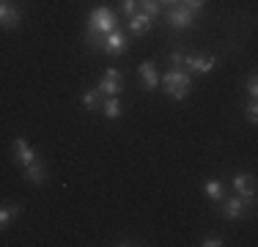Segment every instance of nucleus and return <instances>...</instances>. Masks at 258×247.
<instances>
[{"label": "nucleus", "instance_id": "1", "mask_svg": "<svg viewBox=\"0 0 258 247\" xmlns=\"http://www.w3.org/2000/svg\"><path fill=\"white\" fill-rule=\"evenodd\" d=\"M162 85H165V94L176 102H184L189 96V85H192V74L187 69H170L165 72L162 77Z\"/></svg>", "mask_w": 258, "mask_h": 247}, {"label": "nucleus", "instance_id": "2", "mask_svg": "<svg viewBox=\"0 0 258 247\" xmlns=\"http://www.w3.org/2000/svg\"><path fill=\"white\" fill-rule=\"evenodd\" d=\"M118 28V17H115L113 9H107V6H99V9L91 11L88 17V28H85V33H99V36H107L110 30Z\"/></svg>", "mask_w": 258, "mask_h": 247}, {"label": "nucleus", "instance_id": "3", "mask_svg": "<svg viewBox=\"0 0 258 247\" xmlns=\"http://www.w3.org/2000/svg\"><path fill=\"white\" fill-rule=\"evenodd\" d=\"M165 20H168V25L176 28V30H189L195 25V14L187 9V6L176 3V6H170V9L165 11Z\"/></svg>", "mask_w": 258, "mask_h": 247}, {"label": "nucleus", "instance_id": "4", "mask_svg": "<svg viewBox=\"0 0 258 247\" xmlns=\"http://www.w3.org/2000/svg\"><path fill=\"white\" fill-rule=\"evenodd\" d=\"M220 206H223V214H225L228 220H242L244 212H247V206H250V209L255 206V198H239V195L223 198V201H220Z\"/></svg>", "mask_w": 258, "mask_h": 247}, {"label": "nucleus", "instance_id": "5", "mask_svg": "<svg viewBox=\"0 0 258 247\" xmlns=\"http://www.w3.org/2000/svg\"><path fill=\"white\" fill-rule=\"evenodd\" d=\"M129 49V39H126V33L121 28H115V30H110L107 36H104V44H102V52H107L110 58H121Z\"/></svg>", "mask_w": 258, "mask_h": 247}, {"label": "nucleus", "instance_id": "6", "mask_svg": "<svg viewBox=\"0 0 258 247\" xmlns=\"http://www.w3.org/2000/svg\"><path fill=\"white\" fill-rule=\"evenodd\" d=\"M11 159H14V165L25 168V165H30L36 159V148L25 138H14V143H11Z\"/></svg>", "mask_w": 258, "mask_h": 247}, {"label": "nucleus", "instance_id": "7", "mask_svg": "<svg viewBox=\"0 0 258 247\" xmlns=\"http://www.w3.org/2000/svg\"><path fill=\"white\" fill-rule=\"evenodd\" d=\"M214 55H184V66H187L189 74H209L214 69Z\"/></svg>", "mask_w": 258, "mask_h": 247}, {"label": "nucleus", "instance_id": "8", "mask_svg": "<svg viewBox=\"0 0 258 247\" xmlns=\"http://www.w3.org/2000/svg\"><path fill=\"white\" fill-rule=\"evenodd\" d=\"M231 187L239 198H255V178L250 173H236L231 178Z\"/></svg>", "mask_w": 258, "mask_h": 247}, {"label": "nucleus", "instance_id": "9", "mask_svg": "<svg viewBox=\"0 0 258 247\" xmlns=\"http://www.w3.org/2000/svg\"><path fill=\"white\" fill-rule=\"evenodd\" d=\"M121 83H124L121 72L118 69H107V72H104V77H102V83L96 85V88H99L102 94H107V96H118L121 94Z\"/></svg>", "mask_w": 258, "mask_h": 247}, {"label": "nucleus", "instance_id": "10", "mask_svg": "<svg viewBox=\"0 0 258 247\" xmlns=\"http://www.w3.org/2000/svg\"><path fill=\"white\" fill-rule=\"evenodd\" d=\"M20 22H22V11L14 3H0V28L14 30Z\"/></svg>", "mask_w": 258, "mask_h": 247}, {"label": "nucleus", "instance_id": "11", "mask_svg": "<svg viewBox=\"0 0 258 247\" xmlns=\"http://www.w3.org/2000/svg\"><path fill=\"white\" fill-rule=\"evenodd\" d=\"M22 170H25V181L36 184V187H41V184H47V165L41 162L39 157H36L30 165H25Z\"/></svg>", "mask_w": 258, "mask_h": 247}, {"label": "nucleus", "instance_id": "12", "mask_svg": "<svg viewBox=\"0 0 258 247\" xmlns=\"http://www.w3.org/2000/svg\"><path fill=\"white\" fill-rule=\"evenodd\" d=\"M126 25H129V30H132V36H146L151 30V25H154V20L146 17L143 11H135L132 17H126Z\"/></svg>", "mask_w": 258, "mask_h": 247}, {"label": "nucleus", "instance_id": "13", "mask_svg": "<svg viewBox=\"0 0 258 247\" xmlns=\"http://www.w3.org/2000/svg\"><path fill=\"white\" fill-rule=\"evenodd\" d=\"M138 74H140V85H143L146 91H154L157 85H159V74H157V69H154V64H151V60L140 64L138 66Z\"/></svg>", "mask_w": 258, "mask_h": 247}, {"label": "nucleus", "instance_id": "14", "mask_svg": "<svg viewBox=\"0 0 258 247\" xmlns=\"http://www.w3.org/2000/svg\"><path fill=\"white\" fill-rule=\"evenodd\" d=\"M102 96H104V94H102L99 88L85 91V94H83V107L88 110V113H102V102H104Z\"/></svg>", "mask_w": 258, "mask_h": 247}, {"label": "nucleus", "instance_id": "15", "mask_svg": "<svg viewBox=\"0 0 258 247\" xmlns=\"http://www.w3.org/2000/svg\"><path fill=\"white\" fill-rule=\"evenodd\" d=\"M204 190H206V195H209V201H212V203H220L225 198V184L217 181V178H209V181L204 184Z\"/></svg>", "mask_w": 258, "mask_h": 247}, {"label": "nucleus", "instance_id": "16", "mask_svg": "<svg viewBox=\"0 0 258 247\" xmlns=\"http://www.w3.org/2000/svg\"><path fill=\"white\" fill-rule=\"evenodd\" d=\"M102 113H104V118H110V121H115V118H121V102H118V96H107L102 102Z\"/></svg>", "mask_w": 258, "mask_h": 247}, {"label": "nucleus", "instance_id": "17", "mask_svg": "<svg viewBox=\"0 0 258 247\" xmlns=\"http://www.w3.org/2000/svg\"><path fill=\"white\" fill-rule=\"evenodd\" d=\"M20 214H22V203H14V206L0 209V231H6V228L11 225V220L20 217Z\"/></svg>", "mask_w": 258, "mask_h": 247}, {"label": "nucleus", "instance_id": "18", "mask_svg": "<svg viewBox=\"0 0 258 247\" xmlns=\"http://www.w3.org/2000/svg\"><path fill=\"white\" fill-rule=\"evenodd\" d=\"M138 9L143 11L146 17H151V20H157V17H159V9H162V6H159L157 0H138Z\"/></svg>", "mask_w": 258, "mask_h": 247}, {"label": "nucleus", "instance_id": "19", "mask_svg": "<svg viewBox=\"0 0 258 247\" xmlns=\"http://www.w3.org/2000/svg\"><path fill=\"white\" fill-rule=\"evenodd\" d=\"M244 110H247V121L255 127V124H258V104H255V99H250V102L244 104Z\"/></svg>", "mask_w": 258, "mask_h": 247}, {"label": "nucleus", "instance_id": "20", "mask_svg": "<svg viewBox=\"0 0 258 247\" xmlns=\"http://www.w3.org/2000/svg\"><path fill=\"white\" fill-rule=\"evenodd\" d=\"M244 91H247L250 99L258 96V77H255V74H250V77H247V85H244Z\"/></svg>", "mask_w": 258, "mask_h": 247}, {"label": "nucleus", "instance_id": "21", "mask_svg": "<svg viewBox=\"0 0 258 247\" xmlns=\"http://www.w3.org/2000/svg\"><path fill=\"white\" fill-rule=\"evenodd\" d=\"M184 55H187V52H184V49H176V52H170V66H173V69H181V66H184Z\"/></svg>", "mask_w": 258, "mask_h": 247}, {"label": "nucleus", "instance_id": "22", "mask_svg": "<svg viewBox=\"0 0 258 247\" xmlns=\"http://www.w3.org/2000/svg\"><path fill=\"white\" fill-rule=\"evenodd\" d=\"M121 11H124V17H132L138 11V0H121Z\"/></svg>", "mask_w": 258, "mask_h": 247}, {"label": "nucleus", "instance_id": "23", "mask_svg": "<svg viewBox=\"0 0 258 247\" xmlns=\"http://www.w3.org/2000/svg\"><path fill=\"white\" fill-rule=\"evenodd\" d=\"M181 6H187V9L192 11V14H198V11L206 6V0H181Z\"/></svg>", "mask_w": 258, "mask_h": 247}, {"label": "nucleus", "instance_id": "24", "mask_svg": "<svg viewBox=\"0 0 258 247\" xmlns=\"http://www.w3.org/2000/svg\"><path fill=\"white\" fill-rule=\"evenodd\" d=\"M201 244H204V247H223L225 242H223V236H214V233H212V236H206Z\"/></svg>", "mask_w": 258, "mask_h": 247}, {"label": "nucleus", "instance_id": "25", "mask_svg": "<svg viewBox=\"0 0 258 247\" xmlns=\"http://www.w3.org/2000/svg\"><path fill=\"white\" fill-rule=\"evenodd\" d=\"M157 3H159V6H168V9H170V6H176V3H181V0H157Z\"/></svg>", "mask_w": 258, "mask_h": 247}, {"label": "nucleus", "instance_id": "26", "mask_svg": "<svg viewBox=\"0 0 258 247\" xmlns=\"http://www.w3.org/2000/svg\"><path fill=\"white\" fill-rule=\"evenodd\" d=\"M0 3H3V0H0Z\"/></svg>", "mask_w": 258, "mask_h": 247}]
</instances>
